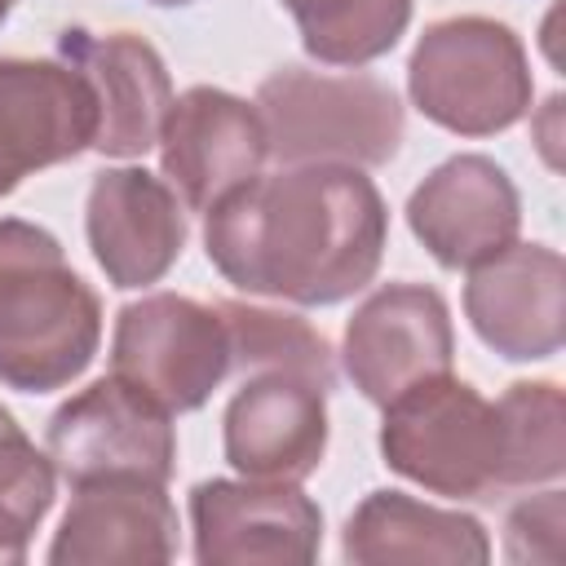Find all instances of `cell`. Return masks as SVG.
<instances>
[{
    "label": "cell",
    "mask_w": 566,
    "mask_h": 566,
    "mask_svg": "<svg viewBox=\"0 0 566 566\" xmlns=\"http://www.w3.org/2000/svg\"><path fill=\"white\" fill-rule=\"evenodd\" d=\"M305 49L327 66H358L394 49L411 18V0H283Z\"/></svg>",
    "instance_id": "obj_19"
},
{
    "label": "cell",
    "mask_w": 566,
    "mask_h": 566,
    "mask_svg": "<svg viewBox=\"0 0 566 566\" xmlns=\"http://www.w3.org/2000/svg\"><path fill=\"white\" fill-rule=\"evenodd\" d=\"M380 451L389 469L438 495L486 500L509 491V442L500 407L447 371L411 385L385 407Z\"/></svg>",
    "instance_id": "obj_3"
},
{
    "label": "cell",
    "mask_w": 566,
    "mask_h": 566,
    "mask_svg": "<svg viewBox=\"0 0 566 566\" xmlns=\"http://www.w3.org/2000/svg\"><path fill=\"white\" fill-rule=\"evenodd\" d=\"M314 380L265 371L226 407V460L256 482H301L327 447V411Z\"/></svg>",
    "instance_id": "obj_13"
},
{
    "label": "cell",
    "mask_w": 566,
    "mask_h": 566,
    "mask_svg": "<svg viewBox=\"0 0 566 566\" xmlns=\"http://www.w3.org/2000/svg\"><path fill=\"white\" fill-rule=\"evenodd\" d=\"M102 336L97 296L71 274L53 234L0 221V380L22 394L71 385Z\"/></svg>",
    "instance_id": "obj_2"
},
{
    "label": "cell",
    "mask_w": 566,
    "mask_h": 566,
    "mask_svg": "<svg viewBox=\"0 0 566 566\" xmlns=\"http://www.w3.org/2000/svg\"><path fill=\"white\" fill-rule=\"evenodd\" d=\"M407 221L442 265L473 270L513 243L517 190L486 155H455L416 186Z\"/></svg>",
    "instance_id": "obj_12"
},
{
    "label": "cell",
    "mask_w": 566,
    "mask_h": 566,
    "mask_svg": "<svg viewBox=\"0 0 566 566\" xmlns=\"http://www.w3.org/2000/svg\"><path fill=\"white\" fill-rule=\"evenodd\" d=\"M177 553V513L164 482L97 478L75 486L62 531L49 548L53 566H146Z\"/></svg>",
    "instance_id": "obj_16"
},
{
    "label": "cell",
    "mask_w": 566,
    "mask_h": 566,
    "mask_svg": "<svg viewBox=\"0 0 566 566\" xmlns=\"http://www.w3.org/2000/svg\"><path fill=\"white\" fill-rule=\"evenodd\" d=\"M566 265L539 243H509L473 265L464 310L478 336L504 358H548L562 345Z\"/></svg>",
    "instance_id": "obj_14"
},
{
    "label": "cell",
    "mask_w": 566,
    "mask_h": 566,
    "mask_svg": "<svg viewBox=\"0 0 566 566\" xmlns=\"http://www.w3.org/2000/svg\"><path fill=\"white\" fill-rule=\"evenodd\" d=\"M97 102L66 62H0V195L27 172L62 164L93 146Z\"/></svg>",
    "instance_id": "obj_10"
},
{
    "label": "cell",
    "mask_w": 566,
    "mask_h": 566,
    "mask_svg": "<svg viewBox=\"0 0 566 566\" xmlns=\"http://www.w3.org/2000/svg\"><path fill=\"white\" fill-rule=\"evenodd\" d=\"M111 363L164 411H190L230 371V332L217 310L159 292L119 310Z\"/></svg>",
    "instance_id": "obj_6"
},
{
    "label": "cell",
    "mask_w": 566,
    "mask_h": 566,
    "mask_svg": "<svg viewBox=\"0 0 566 566\" xmlns=\"http://www.w3.org/2000/svg\"><path fill=\"white\" fill-rule=\"evenodd\" d=\"M53 504V464L0 407V562H18Z\"/></svg>",
    "instance_id": "obj_22"
},
{
    "label": "cell",
    "mask_w": 566,
    "mask_h": 566,
    "mask_svg": "<svg viewBox=\"0 0 566 566\" xmlns=\"http://www.w3.org/2000/svg\"><path fill=\"white\" fill-rule=\"evenodd\" d=\"M190 517L203 566H305L323 539V513L296 482H199Z\"/></svg>",
    "instance_id": "obj_8"
},
{
    "label": "cell",
    "mask_w": 566,
    "mask_h": 566,
    "mask_svg": "<svg viewBox=\"0 0 566 566\" xmlns=\"http://www.w3.org/2000/svg\"><path fill=\"white\" fill-rule=\"evenodd\" d=\"M345 557L380 562H486V535L473 517L416 504L402 491H376L345 526Z\"/></svg>",
    "instance_id": "obj_18"
},
{
    "label": "cell",
    "mask_w": 566,
    "mask_h": 566,
    "mask_svg": "<svg viewBox=\"0 0 566 566\" xmlns=\"http://www.w3.org/2000/svg\"><path fill=\"white\" fill-rule=\"evenodd\" d=\"M451 367V323L433 287L389 283L345 327V371L380 407Z\"/></svg>",
    "instance_id": "obj_9"
},
{
    "label": "cell",
    "mask_w": 566,
    "mask_h": 566,
    "mask_svg": "<svg viewBox=\"0 0 566 566\" xmlns=\"http://www.w3.org/2000/svg\"><path fill=\"white\" fill-rule=\"evenodd\" d=\"M203 239L234 287L332 305L371 283L385 248V203L349 164H296L212 203Z\"/></svg>",
    "instance_id": "obj_1"
},
{
    "label": "cell",
    "mask_w": 566,
    "mask_h": 566,
    "mask_svg": "<svg viewBox=\"0 0 566 566\" xmlns=\"http://www.w3.org/2000/svg\"><path fill=\"white\" fill-rule=\"evenodd\" d=\"M150 394L111 376L62 402L49 420V460L66 482L84 486L97 478H150L168 482L177 438Z\"/></svg>",
    "instance_id": "obj_7"
},
{
    "label": "cell",
    "mask_w": 566,
    "mask_h": 566,
    "mask_svg": "<svg viewBox=\"0 0 566 566\" xmlns=\"http://www.w3.org/2000/svg\"><path fill=\"white\" fill-rule=\"evenodd\" d=\"M509 442V486L557 478L566 464V402L557 385H513L500 402Z\"/></svg>",
    "instance_id": "obj_21"
},
{
    "label": "cell",
    "mask_w": 566,
    "mask_h": 566,
    "mask_svg": "<svg viewBox=\"0 0 566 566\" xmlns=\"http://www.w3.org/2000/svg\"><path fill=\"white\" fill-rule=\"evenodd\" d=\"M88 243L115 287H146L186 243L181 203L159 177L111 168L88 190Z\"/></svg>",
    "instance_id": "obj_17"
},
{
    "label": "cell",
    "mask_w": 566,
    "mask_h": 566,
    "mask_svg": "<svg viewBox=\"0 0 566 566\" xmlns=\"http://www.w3.org/2000/svg\"><path fill=\"white\" fill-rule=\"evenodd\" d=\"M416 106L464 137H486L522 119L531 102V71L517 35L491 18L433 22L411 53Z\"/></svg>",
    "instance_id": "obj_5"
},
{
    "label": "cell",
    "mask_w": 566,
    "mask_h": 566,
    "mask_svg": "<svg viewBox=\"0 0 566 566\" xmlns=\"http://www.w3.org/2000/svg\"><path fill=\"white\" fill-rule=\"evenodd\" d=\"M62 62L75 66L97 102V137L93 146L102 155H142L159 142L164 115L172 106L168 71L159 53L128 31L115 35H88L66 31L62 35Z\"/></svg>",
    "instance_id": "obj_15"
},
{
    "label": "cell",
    "mask_w": 566,
    "mask_h": 566,
    "mask_svg": "<svg viewBox=\"0 0 566 566\" xmlns=\"http://www.w3.org/2000/svg\"><path fill=\"white\" fill-rule=\"evenodd\" d=\"M13 9V0H0V22H4V13Z\"/></svg>",
    "instance_id": "obj_23"
},
{
    "label": "cell",
    "mask_w": 566,
    "mask_h": 566,
    "mask_svg": "<svg viewBox=\"0 0 566 566\" xmlns=\"http://www.w3.org/2000/svg\"><path fill=\"white\" fill-rule=\"evenodd\" d=\"M265 150L283 164H385L402 142V106L371 75L274 71L256 88Z\"/></svg>",
    "instance_id": "obj_4"
},
{
    "label": "cell",
    "mask_w": 566,
    "mask_h": 566,
    "mask_svg": "<svg viewBox=\"0 0 566 566\" xmlns=\"http://www.w3.org/2000/svg\"><path fill=\"white\" fill-rule=\"evenodd\" d=\"M159 142H164V172L195 212H208L230 190L252 181L261 159L270 155L256 106L221 88L181 93L164 115Z\"/></svg>",
    "instance_id": "obj_11"
},
{
    "label": "cell",
    "mask_w": 566,
    "mask_h": 566,
    "mask_svg": "<svg viewBox=\"0 0 566 566\" xmlns=\"http://www.w3.org/2000/svg\"><path fill=\"white\" fill-rule=\"evenodd\" d=\"M217 314H221V323L230 332V363L270 367V371H296V376L314 380L318 389H332V380H336L332 349L296 314L252 310V305H234V301H221Z\"/></svg>",
    "instance_id": "obj_20"
},
{
    "label": "cell",
    "mask_w": 566,
    "mask_h": 566,
    "mask_svg": "<svg viewBox=\"0 0 566 566\" xmlns=\"http://www.w3.org/2000/svg\"><path fill=\"white\" fill-rule=\"evenodd\" d=\"M150 4H190V0H150Z\"/></svg>",
    "instance_id": "obj_24"
}]
</instances>
